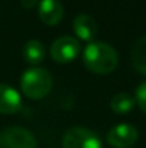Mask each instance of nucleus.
Masks as SVG:
<instances>
[{
    "label": "nucleus",
    "mask_w": 146,
    "mask_h": 148,
    "mask_svg": "<svg viewBox=\"0 0 146 148\" xmlns=\"http://www.w3.org/2000/svg\"><path fill=\"white\" fill-rule=\"evenodd\" d=\"M117 52L105 42H90L83 52L85 66L97 75H106L117 66Z\"/></svg>",
    "instance_id": "obj_1"
},
{
    "label": "nucleus",
    "mask_w": 146,
    "mask_h": 148,
    "mask_svg": "<svg viewBox=\"0 0 146 148\" xmlns=\"http://www.w3.org/2000/svg\"><path fill=\"white\" fill-rule=\"evenodd\" d=\"M53 78L43 68H29L20 78L22 92L30 99H42L52 91Z\"/></svg>",
    "instance_id": "obj_2"
},
{
    "label": "nucleus",
    "mask_w": 146,
    "mask_h": 148,
    "mask_svg": "<svg viewBox=\"0 0 146 148\" xmlns=\"http://www.w3.org/2000/svg\"><path fill=\"white\" fill-rule=\"evenodd\" d=\"M0 148H37V141L26 128L7 127L0 131Z\"/></svg>",
    "instance_id": "obj_3"
},
{
    "label": "nucleus",
    "mask_w": 146,
    "mask_h": 148,
    "mask_svg": "<svg viewBox=\"0 0 146 148\" xmlns=\"http://www.w3.org/2000/svg\"><path fill=\"white\" fill-rule=\"evenodd\" d=\"M63 148H103L96 134L85 127H73L67 130L62 141Z\"/></svg>",
    "instance_id": "obj_4"
},
{
    "label": "nucleus",
    "mask_w": 146,
    "mask_h": 148,
    "mask_svg": "<svg viewBox=\"0 0 146 148\" xmlns=\"http://www.w3.org/2000/svg\"><path fill=\"white\" fill-rule=\"evenodd\" d=\"M80 53V43L76 38L60 36L50 46V56L57 63H67L75 60Z\"/></svg>",
    "instance_id": "obj_5"
},
{
    "label": "nucleus",
    "mask_w": 146,
    "mask_h": 148,
    "mask_svg": "<svg viewBox=\"0 0 146 148\" xmlns=\"http://www.w3.org/2000/svg\"><path fill=\"white\" fill-rule=\"evenodd\" d=\"M138 141V130L130 124H117L107 134V143L113 148H130Z\"/></svg>",
    "instance_id": "obj_6"
},
{
    "label": "nucleus",
    "mask_w": 146,
    "mask_h": 148,
    "mask_svg": "<svg viewBox=\"0 0 146 148\" xmlns=\"http://www.w3.org/2000/svg\"><path fill=\"white\" fill-rule=\"evenodd\" d=\"M63 4L60 0H40L39 17L48 26H56L63 19Z\"/></svg>",
    "instance_id": "obj_7"
},
{
    "label": "nucleus",
    "mask_w": 146,
    "mask_h": 148,
    "mask_svg": "<svg viewBox=\"0 0 146 148\" xmlns=\"http://www.w3.org/2000/svg\"><path fill=\"white\" fill-rule=\"evenodd\" d=\"M73 30L77 38L86 42H92L97 35V23L96 20L89 14H77L73 20Z\"/></svg>",
    "instance_id": "obj_8"
},
{
    "label": "nucleus",
    "mask_w": 146,
    "mask_h": 148,
    "mask_svg": "<svg viewBox=\"0 0 146 148\" xmlns=\"http://www.w3.org/2000/svg\"><path fill=\"white\" fill-rule=\"evenodd\" d=\"M20 108L22 98L19 92L6 84H0V114H16Z\"/></svg>",
    "instance_id": "obj_9"
},
{
    "label": "nucleus",
    "mask_w": 146,
    "mask_h": 148,
    "mask_svg": "<svg viewBox=\"0 0 146 148\" xmlns=\"http://www.w3.org/2000/svg\"><path fill=\"white\" fill-rule=\"evenodd\" d=\"M45 56H46V50L43 43L36 39L27 40L26 45L23 46V58L26 62L32 65H39L40 62H43Z\"/></svg>",
    "instance_id": "obj_10"
},
{
    "label": "nucleus",
    "mask_w": 146,
    "mask_h": 148,
    "mask_svg": "<svg viewBox=\"0 0 146 148\" xmlns=\"http://www.w3.org/2000/svg\"><path fill=\"white\" fill-rule=\"evenodd\" d=\"M132 63L138 72L146 75V36L138 39L132 48Z\"/></svg>",
    "instance_id": "obj_11"
},
{
    "label": "nucleus",
    "mask_w": 146,
    "mask_h": 148,
    "mask_svg": "<svg viewBox=\"0 0 146 148\" xmlns=\"http://www.w3.org/2000/svg\"><path fill=\"white\" fill-rule=\"evenodd\" d=\"M133 106H135V98L126 92L116 94L110 101V108L116 114H126V112L132 111Z\"/></svg>",
    "instance_id": "obj_12"
},
{
    "label": "nucleus",
    "mask_w": 146,
    "mask_h": 148,
    "mask_svg": "<svg viewBox=\"0 0 146 148\" xmlns=\"http://www.w3.org/2000/svg\"><path fill=\"white\" fill-rule=\"evenodd\" d=\"M135 102L138 103V106L146 114V82H142L135 92Z\"/></svg>",
    "instance_id": "obj_13"
},
{
    "label": "nucleus",
    "mask_w": 146,
    "mask_h": 148,
    "mask_svg": "<svg viewBox=\"0 0 146 148\" xmlns=\"http://www.w3.org/2000/svg\"><path fill=\"white\" fill-rule=\"evenodd\" d=\"M20 1H22V6L24 9H33L37 3V0H20Z\"/></svg>",
    "instance_id": "obj_14"
}]
</instances>
